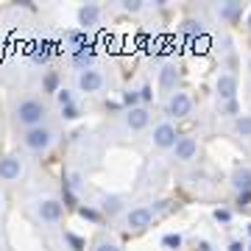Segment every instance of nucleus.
Instances as JSON below:
<instances>
[{"label":"nucleus","instance_id":"obj_1","mask_svg":"<svg viewBox=\"0 0 251 251\" xmlns=\"http://www.w3.org/2000/svg\"><path fill=\"white\" fill-rule=\"evenodd\" d=\"M14 120L20 126H25V128H36V126H42L45 120V103L36 98H23L14 106Z\"/></svg>","mask_w":251,"mask_h":251},{"label":"nucleus","instance_id":"obj_2","mask_svg":"<svg viewBox=\"0 0 251 251\" xmlns=\"http://www.w3.org/2000/svg\"><path fill=\"white\" fill-rule=\"evenodd\" d=\"M23 143H25L28 151L42 153V151H48V148L53 145V131H50L48 126H36V128H28L25 137H23Z\"/></svg>","mask_w":251,"mask_h":251},{"label":"nucleus","instance_id":"obj_3","mask_svg":"<svg viewBox=\"0 0 251 251\" xmlns=\"http://www.w3.org/2000/svg\"><path fill=\"white\" fill-rule=\"evenodd\" d=\"M36 215H39V221H45V224H59L64 215V206L59 198H39L36 201Z\"/></svg>","mask_w":251,"mask_h":251},{"label":"nucleus","instance_id":"obj_4","mask_svg":"<svg viewBox=\"0 0 251 251\" xmlns=\"http://www.w3.org/2000/svg\"><path fill=\"white\" fill-rule=\"evenodd\" d=\"M153 145L156 148H176V143H179V131H176V126L173 123H159L156 128H153Z\"/></svg>","mask_w":251,"mask_h":251},{"label":"nucleus","instance_id":"obj_5","mask_svg":"<svg viewBox=\"0 0 251 251\" xmlns=\"http://www.w3.org/2000/svg\"><path fill=\"white\" fill-rule=\"evenodd\" d=\"M193 112V98H190L187 92H171V98H168V115L171 117H187Z\"/></svg>","mask_w":251,"mask_h":251},{"label":"nucleus","instance_id":"obj_6","mask_svg":"<svg viewBox=\"0 0 251 251\" xmlns=\"http://www.w3.org/2000/svg\"><path fill=\"white\" fill-rule=\"evenodd\" d=\"M23 171H25V165H23V159H20L17 153H9V156H3V159H0V179H3V181L20 179Z\"/></svg>","mask_w":251,"mask_h":251},{"label":"nucleus","instance_id":"obj_7","mask_svg":"<svg viewBox=\"0 0 251 251\" xmlns=\"http://www.w3.org/2000/svg\"><path fill=\"white\" fill-rule=\"evenodd\" d=\"M151 221H153V212L148 206H134V209L126 212V226L128 229H148Z\"/></svg>","mask_w":251,"mask_h":251},{"label":"nucleus","instance_id":"obj_8","mask_svg":"<svg viewBox=\"0 0 251 251\" xmlns=\"http://www.w3.org/2000/svg\"><path fill=\"white\" fill-rule=\"evenodd\" d=\"M100 87H103V73L100 70H84L78 73V90L81 92H98Z\"/></svg>","mask_w":251,"mask_h":251},{"label":"nucleus","instance_id":"obj_9","mask_svg":"<svg viewBox=\"0 0 251 251\" xmlns=\"http://www.w3.org/2000/svg\"><path fill=\"white\" fill-rule=\"evenodd\" d=\"M218 98L226 100V103H232L234 98H237V78H234L232 73H224L221 78H218Z\"/></svg>","mask_w":251,"mask_h":251},{"label":"nucleus","instance_id":"obj_10","mask_svg":"<svg viewBox=\"0 0 251 251\" xmlns=\"http://www.w3.org/2000/svg\"><path fill=\"white\" fill-rule=\"evenodd\" d=\"M148 123H151V115H148L145 106H137V109H128V112H126V126H128L131 131H143Z\"/></svg>","mask_w":251,"mask_h":251},{"label":"nucleus","instance_id":"obj_11","mask_svg":"<svg viewBox=\"0 0 251 251\" xmlns=\"http://www.w3.org/2000/svg\"><path fill=\"white\" fill-rule=\"evenodd\" d=\"M198 153V143L193 140V137H179V143H176V148H173V156L179 162H190L196 159Z\"/></svg>","mask_w":251,"mask_h":251},{"label":"nucleus","instance_id":"obj_12","mask_svg":"<svg viewBox=\"0 0 251 251\" xmlns=\"http://www.w3.org/2000/svg\"><path fill=\"white\" fill-rule=\"evenodd\" d=\"M176 81H179V67L176 64H165L159 70V90H165V92L176 90Z\"/></svg>","mask_w":251,"mask_h":251},{"label":"nucleus","instance_id":"obj_13","mask_svg":"<svg viewBox=\"0 0 251 251\" xmlns=\"http://www.w3.org/2000/svg\"><path fill=\"white\" fill-rule=\"evenodd\" d=\"M98 20H100V6L87 3V6H81L78 9V25L92 28V25H98Z\"/></svg>","mask_w":251,"mask_h":251},{"label":"nucleus","instance_id":"obj_14","mask_svg":"<svg viewBox=\"0 0 251 251\" xmlns=\"http://www.w3.org/2000/svg\"><path fill=\"white\" fill-rule=\"evenodd\" d=\"M218 17L224 20V23H237V20L243 17V6L240 3H234V0L221 3V6H218Z\"/></svg>","mask_w":251,"mask_h":251},{"label":"nucleus","instance_id":"obj_15","mask_svg":"<svg viewBox=\"0 0 251 251\" xmlns=\"http://www.w3.org/2000/svg\"><path fill=\"white\" fill-rule=\"evenodd\" d=\"M92 62H95V50H92V48L73 50V64H75L81 73H84V70H92Z\"/></svg>","mask_w":251,"mask_h":251},{"label":"nucleus","instance_id":"obj_16","mask_svg":"<svg viewBox=\"0 0 251 251\" xmlns=\"http://www.w3.org/2000/svg\"><path fill=\"white\" fill-rule=\"evenodd\" d=\"M100 209H103V215L115 218L123 212V201H120V196H100Z\"/></svg>","mask_w":251,"mask_h":251},{"label":"nucleus","instance_id":"obj_17","mask_svg":"<svg viewBox=\"0 0 251 251\" xmlns=\"http://www.w3.org/2000/svg\"><path fill=\"white\" fill-rule=\"evenodd\" d=\"M232 184L237 187V193H243V190H251V171H249V168H240V171H234Z\"/></svg>","mask_w":251,"mask_h":251},{"label":"nucleus","instance_id":"obj_18","mask_svg":"<svg viewBox=\"0 0 251 251\" xmlns=\"http://www.w3.org/2000/svg\"><path fill=\"white\" fill-rule=\"evenodd\" d=\"M67 42L73 45V50L90 48V45H87V31H73V34H67Z\"/></svg>","mask_w":251,"mask_h":251},{"label":"nucleus","instance_id":"obj_19","mask_svg":"<svg viewBox=\"0 0 251 251\" xmlns=\"http://www.w3.org/2000/svg\"><path fill=\"white\" fill-rule=\"evenodd\" d=\"M181 243H184V240H181L179 232H171V234H165V237H162V246H165L168 251H179Z\"/></svg>","mask_w":251,"mask_h":251},{"label":"nucleus","instance_id":"obj_20","mask_svg":"<svg viewBox=\"0 0 251 251\" xmlns=\"http://www.w3.org/2000/svg\"><path fill=\"white\" fill-rule=\"evenodd\" d=\"M234 128L240 137H251V115H240L234 120Z\"/></svg>","mask_w":251,"mask_h":251},{"label":"nucleus","instance_id":"obj_21","mask_svg":"<svg viewBox=\"0 0 251 251\" xmlns=\"http://www.w3.org/2000/svg\"><path fill=\"white\" fill-rule=\"evenodd\" d=\"M181 34L184 36H198L201 34V23H196V20H184V23H181Z\"/></svg>","mask_w":251,"mask_h":251},{"label":"nucleus","instance_id":"obj_22","mask_svg":"<svg viewBox=\"0 0 251 251\" xmlns=\"http://www.w3.org/2000/svg\"><path fill=\"white\" fill-rule=\"evenodd\" d=\"M64 240L70 243V249H73V251H84V246H87V243L81 240L78 234H73V232H67V234H64Z\"/></svg>","mask_w":251,"mask_h":251},{"label":"nucleus","instance_id":"obj_23","mask_svg":"<svg viewBox=\"0 0 251 251\" xmlns=\"http://www.w3.org/2000/svg\"><path fill=\"white\" fill-rule=\"evenodd\" d=\"M123 103H126V106H128V109H137V106H140V92L128 90V92H126V95H123Z\"/></svg>","mask_w":251,"mask_h":251},{"label":"nucleus","instance_id":"obj_24","mask_svg":"<svg viewBox=\"0 0 251 251\" xmlns=\"http://www.w3.org/2000/svg\"><path fill=\"white\" fill-rule=\"evenodd\" d=\"M56 100H59V106H73V95H70V90H59L56 92Z\"/></svg>","mask_w":251,"mask_h":251},{"label":"nucleus","instance_id":"obj_25","mask_svg":"<svg viewBox=\"0 0 251 251\" xmlns=\"http://www.w3.org/2000/svg\"><path fill=\"white\" fill-rule=\"evenodd\" d=\"M45 92H59V78H56V73H48L45 75Z\"/></svg>","mask_w":251,"mask_h":251},{"label":"nucleus","instance_id":"obj_26","mask_svg":"<svg viewBox=\"0 0 251 251\" xmlns=\"http://www.w3.org/2000/svg\"><path fill=\"white\" fill-rule=\"evenodd\" d=\"M237 206H240V209L251 206V190H243V193H237Z\"/></svg>","mask_w":251,"mask_h":251},{"label":"nucleus","instance_id":"obj_27","mask_svg":"<svg viewBox=\"0 0 251 251\" xmlns=\"http://www.w3.org/2000/svg\"><path fill=\"white\" fill-rule=\"evenodd\" d=\"M212 218H215L218 224H229V221H232V212H229V209H215Z\"/></svg>","mask_w":251,"mask_h":251},{"label":"nucleus","instance_id":"obj_28","mask_svg":"<svg viewBox=\"0 0 251 251\" xmlns=\"http://www.w3.org/2000/svg\"><path fill=\"white\" fill-rule=\"evenodd\" d=\"M78 215H81V218H87V221H92V224L98 221V212H95L92 206H81V209H78Z\"/></svg>","mask_w":251,"mask_h":251},{"label":"nucleus","instance_id":"obj_29","mask_svg":"<svg viewBox=\"0 0 251 251\" xmlns=\"http://www.w3.org/2000/svg\"><path fill=\"white\" fill-rule=\"evenodd\" d=\"M123 9L131 11V14H137V11L143 9V3H140V0H123Z\"/></svg>","mask_w":251,"mask_h":251},{"label":"nucleus","instance_id":"obj_30","mask_svg":"<svg viewBox=\"0 0 251 251\" xmlns=\"http://www.w3.org/2000/svg\"><path fill=\"white\" fill-rule=\"evenodd\" d=\"M78 115H81V112H78V106H75V103H73V106H64V109H62V117H67V120H75Z\"/></svg>","mask_w":251,"mask_h":251},{"label":"nucleus","instance_id":"obj_31","mask_svg":"<svg viewBox=\"0 0 251 251\" xmlns=\"http://www.w3.org/2000/svg\"><path fill=\"white\" fill-rule=\"evenodd\" d=\"M151 98H153V90H151V84H143V90H140V100H143V103H148Z\"/></svg>","mask_w":251,"mask_h":251},{"label":"nucleus","instance_id":"obj_32","mask_svg":"<svg viewBox=\"0 0 251 251\" xmlns=\"http://www.w3.org/2000/svg\"><path fill=\"white\" fill-rule=\"evenodd\" d=\"M48 53H50V50H48V45H42V50H36L34 59H36V62H48Z\"/></svg>","mask_w":251,"mask_h":251},{"label":"nucleus","instance_id":"obj_33","mask_svg":"<svg viewBox=\"0 0 251 251\" xmlns=\"http://www.w3.org/2000/svg\"><path fill=\"white\" fill-rule=\"evenodd\" d=\"M95 251H120V249H117L115 243H98V249Z\"/></svg>","mask_w":251,"mask_h":251},{"label":"nucleus","instance_id":"obj_34","mask_svg":"<svg viewBox=\"0 0 251 251\" xmlns=\"http://www.w3.org/2000/svg\"><path fill=\"white\" fill-rule=\"evenodd\" d=\"M249 246H243V240H232L229 243V251H246Z\"/></svg>","mask_w":251,"mask_h":251},{"label":"nucleus","instance_id":"obj_35","mask_svg":"<svg viewBox=\"0 0 251 251\" xmlns=\"http://www.w3.org/2000/svg\"><path fill=\"white\" fill-rule=\"evenodd\" d=\"M201 251H212V246H209L206 240H201Z\"/></svg>","mask_w":251,"mask_h":251},{"label":"nucleus","instance_id":"obj_36","mask_svg":"<svg viewBox=\"0 0 251 251\" xmlns=\"http://www.w3.org/2000/svg\"><path fill=\"white\" fill-rule=\"evenodd\" d=\"M246 23H249V28H251V11H249V20H246Z\"/></svg>","mask_w":251,"mask_h":251},{"label":"nucleus","instance_id":"obj_37","mask_svg":"<svg viewBox=\"0 0 251 251\" xmlns=\"http://www.w3.org/2000/svg\"><path fill=\"white\" fill-rule=\"evenodd\" d=\"M249 237H251V224H249Z\"/></svg>","mask_w":251,"mask_h":251},{"label":"nucleus","instance_id":"obj_38","mask_svg":"<svg viewBox=\"0 0 251 251\" xmlns=\"http://www.w3.org/2000/svg\"><path fill=\"white\" fill-rule=\"evenodd\" d=\"M0 204H3V198H0Z\"/></svg>","mask_w":251,"mask_h":251},{"label":"nucleus","instance_id":"obj_39","mask_svg":"<svg viewBox=\"0 0 251 251\" xmlns=\"http://www.w3.org/2000/svg\"><path fill=\"white\" fill-rule=\"evenodd\" d=\"M249 251H251V246H249Z\"/></svg>","mask_w":251,"mask_h":251}]
</instances>
